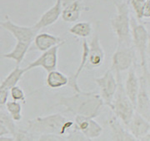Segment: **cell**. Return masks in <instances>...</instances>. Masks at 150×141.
Returning a JSON list of instances; mask_svg holds the SVG:
<instances>
[{"label":"cell","mask_w":150,"mask_h":141,"mask_svg":"<svg viewBox=\"0 0 150 141\" xmlns=\"http://www.w3.org/2000/svg\"><path fill=\"white\" fill-rule=\"evenodd\" d=\"M59 104L76 116L93 119L100 114L103 101L96 93L80 91L71 96L62 97Z\"/></svg>","instance_id":"6da1fadb"},{"label":"cell","mask_w":150,"mask_h":141,"mask_svg":"<svg viewBox=\"0 0 150 141\" xmlns=\"http://www.w3.org/2000/svg\"><path fill=\"white\" fill-rule=\"evenodd\" d=\"M74 127V123L62 114H54L38 117L28 121V130L41 135H64Z\"/></svg>","instance_id":"7a4b0ae2"},{"label":"cell","mask_w":150,"mask_h":141,"mask_svg":"<svg viewBox=\"0 0 150 141\" xmlns=\"http://www.w3.org/2000/svg\"><path fill=\"white\" fill-rule=\"evenodd\" d=\"M117 13L111 20L112 29L118 38V45L131 46L129 9L127 3H115Z\"/></svg>","instance_id":"3957f363"},{"label":"cell","mask_w":150,"mask_h":141,"mask_svg":"<svg viewBox=\"0 0 150 141\" xmlns=\"http://www.w3.org/2000/svg\"><path fill=\"white\" fill-rule=\"evenodd\" d=\"M116 79L118 80V88L110 108L118 119L128 126L135 113V107L125 94L123 85L120 80V75L116 76Z\"/></svg>","instance_id":"277c9868"},{"label":"cell","mask_w":150,"mask_h":141,"mask_svg":"<svg viewBox=\"0 0 150 141\" xmlns=\"http://www.w3.org/2000/svg\"><path fill=\"white\" fill-rule=\"evenodd\" d=\"M131 28V40L139 53L141 60V66L143 67L144 74L148 73L147 68V52L149 41V34L144 25L138 23L134 18H130Z\"/></svg>","instance_id":"5b68a950"},{"label":"cell","mask_w":150,"mask_h":141,"mask_svg":"<svg viewBox=\"0 0 150 141\" xmlns=\"http://www.w3.org/2000/svg\"><path fill=\"white\" fill-rule=\"evenodd\" d=\"M134 59L135 54L132 46L118 45L112 57L111 70L116 73V76L120 75L121 72L130 69L134 64Z\"/></svg>","instance_id":"8992f818"},{"label":"cell","mask_w":150,"mask_h":141,"mask_svg":"<svg viewBox=\"0 0 150 141\" xmlns=\"http://www.w3.org/2000/svg\"><path fill=\"white\" fill-rule=\"evenodd\" d=\"M94 82L100 89V97L102 98L103 103L111 107L112 99L118 88V80L111 69H108L101 77L96 78Z\"/></svg>","instance_id":"52a82bcc"},{"label":"cell","mask_w":150,"mask_h":141,"mask_svg":"<svg viewBox=\"0 0 150 141\" xmlns=\"http://www.w3.org/2000/svg\"><path fill=\"white\" fill-rule=\"evenodd\" d=\"M5 18L4 21H0V26L10 33L17 42L31 44L35 35L38 33L34 28L33 26L28 27L16 24L11 20L8 16H6Z\"/></svg>","instance_id":"ba28073f"},{"label":"cell","mask_w":150,"mask_h":141,"mask_svg":"<svg viewBox=\"0 0 150 141\" xmlns=\"http://www.w3.org/2000/svg\"><path fill=\"white\" fill-rule=\"evenodd\" d=\"M149 74H144L139 79V89L137 95L135 111L149 122L150 100L149 93Z\"/></svg>","instance_id":"9c48e42d"},{"label":"cell","mask_w":150,"mask_h":141,"mask_svg":"<svg viewBox=\"0 0 150 141\" xmlns=\"http://www.w3.org/2000/svg\"><path fill=\"white\" fill-rule=\"evenodd\" d=\"M61 45L63 44L57 45L52 49L43 52V54L39 57H38L36 60L30 63L26 68H24L25 73L36 68H43L48 73L50 71L55 70L58 64V52Z\"/></svg>","instance_id":"30bf717a"},{"label":"cell","mask_w":150,"mask_h":141,"mask_svg":"<svg viewBox=\"0 0 150 141\" xmlns=\"http://www.w3.org/2000/svg\"><path fill=\"white\" fill-rule=\"evenodd\" d=\"M105 59V53L103 49L100 38L98 34L96 33L88 43V64L86 68L88 69H97L103 64Z\"/></svg>","instance_id":"8fae6325"},{"label":"cell","mask_w":150,"mask_h":141,"mask_svg":"<svg viewBox=\"0 0 150 141\" xmlns=\"http://www.w3.org/2000/svg\"><path fill=\"white\" fill-rule=\"evenodd\" d=\"M75 126L83 135L91 140L100 136L103 133L102 127L92 118L76 116Z\"/></svg>","instance_id":"7c38bea8"},{"label":"cell","mask_w":150,"mask_h":141,"mask_svg":"<svg viewBox=\"0 0 150 141\" xmlns=\"http://www.w3.org/2000/svg\"><path fill=\"white\" fill-rule=\"evenodd\" d=\"M62 9L63 8H62L60 1L57 0L54 5L43 13L37 23L34 25H33V27L34 28V29L37 32H38L40 29H43V28L53 25L61 17Z\"/></svg>","instance_id":"4fadbf2b"},{"label":"cell","mask_w":150,"mask_h":141,"mask_svg":"<svg viewBox=\"0 0 150 141\" xmlns=\"http://www.w3.org/2000/svg\"><path fill=\"white\" fill-rule=\"evenodd\" d=\"M33 42L36 49L41 52H45L57 45L64 43V39H62L60 37L48 33H37L33 38Z\"/></svg>","instance_id":"5bb4252c"},{"label":"cell","mask_w":150,"mask_h":141,"mask_svg":"<svg viewBox=\"0 0 150 141\" xmlns=\"http://www.w3.org/2000/svg\"><path fill=\"white\" fill-rule=\"evenodd\" d=\"M88 43L84 39L82 43V54H81V61L77 70L75 73L69 78L68 85L73 89L75 93L80 92L81 89L79 86V78L80 76L82 71L86 68L88 64Z\"/></svg>","instance_id":"9a60e30c"},{"label":"cell","mask_w":150,"mask_h":141,"mask_svg":"<svg viewBox=\"0 0 150 141\" xmlns=\"http://www.w3.org/2000/svg\"><path fill=\"white\" fill-rule=\"evenodd\" d=\"M128 127L130 133L135 139H140L149 133V122L143 118L136 111L128 125Z\"/></svg>","instance_id":"2e32d148"},{"label":"cell","mask_w":150,"mask_h":141,"mask_svg":"<svg viewBox=\"0 0 150 141\" xmlns=\"http://www.w3.org/2000/svg\"><path fill=\"white\" fill-rule=\"evenodd\" d=\"M124 91L126 95L128 96L130 101L134 104L135 107L136 105V99H137V95L139 89V79L136 74L135 71L133 69H130L129 71V74L127 76V79L125 82V86Z\"/></svg>","instance_id":"e0dca14e"},{"label":"cell","mask_w":150,"mask_h":141,"mask_svg":"<svg viewBox=\"0 0 150 141\" xmlns=\"http://www.w3.org/2000/svg\"><path fill=\"white\" fill-rule=\"evenodd\" d=\"M109 126L112 131V139L114 141H137L133 135L123 128L116 118H111Z\"/></svg>","instance_id":"ac0fdd59"},{"label":"cell","mask_w":150,"mask_h":141,"mask_svg":"<svg viewBox=\"0 0 150 141\" xmlns=\"http://www.w3.org/2000/svg\"><path fill=\"white\" fill-rule=\"evenodd\" d=\"M83 10V5L79 0H77L69 5L63 8L61 17L67 23H74L79 19L81 13Z\"/></svg>","instance_id":"d6986e66"},{"label":"cell","mask_w":150,"mask_h":141,"mask_svg":"<svg viewBox=\"0 0 150 141\" xmlns=\"http://www.w3.org/2000/svg\"><path fill=\"white\" fill-rule=\"evenodd\" d=\"M29 46H30V44H28V43L17 42L16 45L14 46L13 50H11L10 52H8L7 54H2V57H4V59H7V60L14 61L16 63L17 66H19L27 54L28 50L29 49Z\"/></svg>","instance_id":"ffe728a7"},{"label":"cell","mask_w":150,"mask_h":141,"mask_svg":"<svg viewBox=\"0 0 150 141\" xmlns=\"http://www.w3.org/2000/svg\"><path fill=\"white\" fill-rule=\"evenodd\" d=\"M69 83V77L62 72L58 70L50 71L46 78V84L50 89H59L67 86Z\"/></svg>","instance_id":"44dd1931"},{"label":"cell","mask_w":150,"mask_h":141,"mask_svg":"<svg viewBox=\"0 0 150 141\" xmlns=\"http://www.w3.org/2000/svg\"><path fill=\"white\" fill-rule=\"evenodd\" d=\"M24 74H25L24 69H21L19 66L16 65V67L6 76L3 81L1 82L0 85L7 89L8 90H9L13 87L16 86Z\"/></svg>","instance_id":"7402d4cb"},{"label":"cell","mask_w":150,"mask_h":141,"mask_svg":"<svg viewBox=\"0 0 150 141\" xmlns=\"http://www.w3.org/2000/svg\"><path fill=\"white\" fill-rule=\"evenodd\" d=\"M93 28L91 23L88 22H79L74 24L69 29V32L73 35L79 37V38H86L91 35Z\"/></svg>","instance_id":"603a6c76"},{"label":"cell","mask_w":150,"mask_h":141,"mask_svg":"<svg viewBox=\"0 0 150 141\" xmlns=\"http://www.w3.org/2000/svg\"><path fill=\"white\" fill-rule=\"evenodd\" d=\"M131 3L139 19L149 18V0H132Z\"/></svg>","instance_id":"cb8c5ba5"},{"label":"cell","mask_w":150,"mask_h":141,"mask_svg":"<svg viewBox=\"0 0 150 141\" xmlns=\"http://www.w3.org/2000/svg\"><path fill=\"white\" fill-rule=\"evenodd\" d=\"M6 110L8 111V114L10 115L11 119L13 120V122H18L23 118L22 115V105L20 102L17 101H8L4 105Z\"/></svg>","instance_id":"d4e9b609"},{"label":"cell","mask_w":150,"mask_h":141,"mask_svg":"<svg viewBox=\"0 0 150 141\" xmlns=\"http://www.w3.org/2000/svg\"><path fill=\"white\" fill-rule=\"evenodd\" d=\"M0 123L4 125L9 130L11 135H14L16 133V127L13 120L11 119L10 115L6 110L4 105H0Z\"/></svg>","instance_id":"484cf974"},{"label":"cell","mask_w":150,"mask_h":141,"mask_svg":"<svg viewBox=\"0 0 150 141\" xmlns=\"http://www.w3.org/2000/svg\"><path fill=\"white\" fill-rule=\"evenodd\" d=\"M9 94L13 101L25 102V98H26L25 93L21 87L18 86V85L13 87L12 89H9Z\"/></svg>","instance_id":"4316f807"},{"label":"cell","mask_w":150,"mask_h":141,"mask_svg":"<svg viewBox=\"0 0 150 141\" xmlns=\"http://www.w3.org/2000/svg\"><path fill=\"white\" fill-rule=\"evenodd\" d=\"M68 136H69V141H92L91 139L83 135L80 131L76 128L75 125L73 128V130L68 134Z\"/></svg>","instance_id":"83f0119b"},{"label":"cell","mask_w":150,"mask_h":141,"mask_svg":"<svg viewBox=\"0 0 150 141\" xmlns=\"http://www.w3.org/2000/svg\"><path fill=\"white\" fill-rule=\"evenodd\" d=\"M9 96V90L0 85V105H5Z\"/></svg>","instance_id":"f1b7e54d"},{"label":"cell","mask_w":150,"mask_h":141,"mask_svg":"<svg viewBox=\"0 0 150 141\" xmlns=\"http://www.w3.org/2000/svg\"><path fill=\"white\" fill-rule=\"evenodd\" d=\"M14 141H32L31 138L26 132L23 131H18L13 135Z\"/></svg>","instance_id":"f546056e"},{"label":"cell","mask_w":150,"mask_h":141,"mask_svg":"<svg viewBox=\"0 0 150 141\" xmlns=\"http://www.w3.org/2000/svg\"><path fill=\"white\" fill-rule=\"evenodd\" d=\"M38 141H63L62 138L56 135H42Z\"/></svg>","instance_id":"4dcf8cb0"},{"label":"cell","mask_w":150,"mask_h":141,"mask_svg":"<svg viewBox=\"0 0 150 141\" xmlns=\"http://www.w3.org/2000/svg\"><path fill=\"white\" fill-rule=\"evenodd\" d=\"M9 134H10V132H9V130H8V128L4 125L0 123V137L1 136L8 135Z\"/></svg>","instance_id":"1f68e13d"},{"label":"cell","mask_w":150,"mask_h":141,"mask_svg":"<svg viewBox=\"0 0 150 141\" xmlns=\"http://www.w3.org/2000/svg\"><path fill=\"white\" fill-rule=\"evenodd\" d=\"M60 3H61V5H62V8H64L66 6L69 5L71 4H73L74 2L77 1V0H59Z\"/></svg>","instance_id":"d6a6232c"},{"label":"cell","mask_w":150,"mask_h":141,"mask_svg":"<svg viewBox=\"0 0 150 141\" xmlns=\"http://www.w3.org/2000/svg\"><path fill=\"white\" fill-rule=\"evenodd\" d=\"M0 141H14L13 137H8V136H1Z\"/></svg>","instance_id":"836d02e7"}]
</instances>
